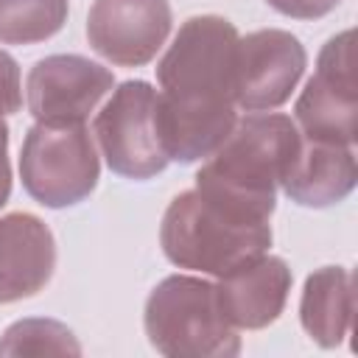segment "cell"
<instances>
[{"label": "cell", "instance_id": "10", "mask_svg": "<svg viewBox=\"0 0 358 358\" xmlns=\"http://www.w3.org/2000/svg\"><path fill=\"white\" fill-rule=\"evenodd\" d=\"M171 22L168 0H95L87 14V39L115 67H143L165 45Z\"/></svg>", "mask_w": 358, "mask_h": 358}, {"label": "cell", "instance_id": "4", "mask_svg": "<svg viewBox=\"0 0 358 358\" xmlns=\"http://www.w3.org/2000/svg\"><path fill=\"white\" fill-rule=\"evenodd\" d=\"M143 324L151 347L171 358H232L241 352L238 327L221 310L215 282L171 274L145 299Z\"/></svg>", "mask_w": 358, "mask_h": 358}, {"label": "cell", "instance_id": "6", "mask_svg": "<svg viewBox=\"0 0 358 358\" xmlns=\"http://www.w3.org/2000/svg\"><path fill=\"white\" fill-rule=\"evenodd\" d=\"M92 137L109 171L126 179H151L171 162L159 129V92L143 78L112 90L92 120Z\"/></svg>", "mask_w": 358, "mask_h": 358}, {"label": "cell", "instance_id": "2", "mask_svg": "<svg viewBox=\"0 0 358 358\" xmlns=\"http://www.w3.org/2000/svg\"><path fill=\"white\" fill-rule=\"evenodd\" d=\"M302 134L288 115L249 112L196 173V190L260 218L274 215L277 187L288 173Z\"/></svg>", "mask_w": 358, "mask_h": 358}, {"label": "cell", "instance_id": "19", "mask_svg": "<svg viewBox=\"0 0 358 358\" xmlns=\"http://www.w3.org/2000/svg\"><path fill=\"white\" fill-rule=\"evenodd\" d=\"M11 196V162H8V126L0 120V207Z\"/></svg>", "mask_w": 358, "mask_h": 358}, {"label": "cell", "instance_id": "5", "mask_svg": "<svg viewBox=\"0 0 358 358\" xmlns=\"http://www.w3.org/2000/svg\"><path fill=\"white\" fill-rule=\"evenodd\" d=\"M101 176L98 145L84 123H34L20 148V179L42 207L84 201Z\"/></svg>", "mask_w": 358, "mask_h": 358}, {"label": "cell", "instance_id": "7", "mask_svg": "<svg viewBox=\"0 0 358 358\" xmlns=\"http://www.w3.org/2000/svg\"><path fill=\"white\" fill-rule=\"evenodd\" d=\"M358 90L352 76V31H341L324 42L316 73L294 103V123L302 137L352 145L358 137Z\"/></svg>", "mask_w": 358, "mask_h": 358}, {"label": "cell", "instance_id": "18", "mask_svg": "<svg viewBox=\"0 0 358 358\" xmlns=\"http://www.w3.org/2000/svg\"><path fill=\"white\" fill-rule=\"evenodd\" d=\"M274 11L294 17V20H319L330 14L341 0H266Z\"/></svg>", "mask_w": 358, "mask_h": 358}, {"label": "cell", "instance_id": "9", "mask_svg": "<svg viewBox=\"0 0 358 358\" xmlns=\"http://www.w3.org/2000/svg\"><path fill=\"white\" fill-rule=\"evenodd\" d=\"M305 67V45L291 31L263 28L241 36L235 59V106L243 112H271L282 106Z\"/></svg>", "mask_w": 358, "mask_h": 358}, {"label": "cell", "instance_id": "3", "mask_svg": "<svg viewBox=\"0 0 358 358\" xmlns=\"http://www.w3.org/2000/svg\"><path fill=\"white\" fill-rule=\"evenodd\" d=\"M159 243L173 266L224 277L268 252L271 221L193 187L168 204Z\"/></svg>", "mask_w": 358, "mask_h": 358}, {"label": "cell", "instance_id": "11", "mask_svg": "<svg viewBox=\"0 0 358 358\" xmlns=\"http://www.w3.org/2000/svg\"><path fill=\"white\" fill-rule=\"evenodd\" d=\"M56 241L34 213L0 215V305L36 296L53 277Z\"/></svg>", "mask_w": 358, "mask_h": 358}, {"label": "cell", "instance_id": "14", "mask_svg": "<svg viewBox=\"0 0 358 358\" xmlns=\"http://www.w3.org/2000/svg\"><path fill=\"white\" fill-rule=\"evenodd\" d=\"M299 322L324 350L347 338L352 324V274L344 266H322L308 274L299 299Z\"/></svg>", "mask_w": 358, "mask_h": 358}, {"label": "cell", "instance_id": "17", "mask_svg": "<svg viewBox=\"0 0 358 358\" xmlns=\"http://www.w3.org/2000/svg\"><path fill=\"white\" fill-rule=\"evenodd\" d=\"M22 109V78L20 64L8 50H0V120Z\"/></svg>", "mask_w": 358, "mask_h": 358}, {"label": "cell", "instance_id": "12", "mask_svg": "<svg viewBox=\"0 0 358 358\" xmlns=\"http://www.w3.org/2000/svg\"><path fill=\"white\" fill-rule=\"evenodd\" d=\"M291 291V268L277 255H260L215 282L224 316L238 330H263L285 308Z\"/></svg>", "mask_w": 358, "mask_h": 358}, {"label": "cell", "instance_id": "1", "mask_svg": "<svg viewBox=\"0 0 358 358\" xmlns=\"http://www.w3.org/2000/svg\"><path fill=\"white\" fill-rule=\"evenodd\" d=\"M238 28L218 14H199L179 25L157 62L159 129L168 159H207L238 120L235 59Z\"/></svg>", "mask_w": 358, "mask_h": 358}, {"label": "cell", "instance_id": "16", "mask_svg": "<svg viewBox=\"0 0 358 358\" xmlns=\"http://www.w3.org/2000/svg\"><path fill=\"white\" fill-rule=\"evenodd\" d=\"M0 355H81V344L56 319H20L6 327Z\"/></svg>", "mask_w": 358, "mask_h": 358}, {"label": "cell", "instance_id": "8", "mask_svg": "<svg viewBox=\"0 0 358 358\" xmlns=\"http://www.w3.org/2000/svg\"><path fill=\"white\" fill-rule=\"evenodd\" d=\"M112 87L109 67L78 53H53L28 70L25 101L36 123H84Z\"/></svg>", "mask_w": 358, "mask_h": 358}, {"label": "cell", "instance_id": "15", "mask_svg": "<svg viewBox=\"0 0 358 358\" xmlns=\"http://www.w3.org/2000/svg\"><path fill=\"white\" fill-rule=\"evenodd\" d=\"M70 0H0V42L36 45L62 31Z\"/></svg>", "mask_w": 358, "mask_h": 358}, {"label": "cell", "instance_id": "13", "mask_svg": "<svg viewBox=\"0 0 358 358\" xmlns=\"http://www.w3.org/2000/svg\"><path fill=\"white\" fill-rule=\"evenodd\" d=\"M352 145H336L302 137L299 151L282 176L280 187L299 207H330L344 201L355 187Z\"/></svg>", "mask_w": 358, "mask_h": 358}]
</instances>
